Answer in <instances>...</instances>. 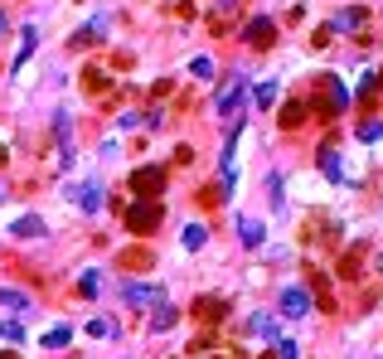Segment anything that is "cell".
<instances>
[{"mask_svg":"<svg viewBox=\"0 0 383 359\" xmlns=\"http://www.w3.org/2000/svg\"><path fill=\"white\" fill-rule=\"evenodd\" d=\"M243 97H247V73H233V78L219 87L214 112H219V117H238V122H243Z\"/></svg>","mask_w":383,"mask_h":359,"instance_id":"cell-1","label":"cell"},{"mask_svg":"<svg viewBox=\"0 0 383 359\" xmlns=\"http://www.w3.org/2000/svg\"><path fill=\"white\" fill-rule=\"evenodd\" d=\"M161 219H165L161 199H136V204L126 209V228H131V233H156Z\"/></svg>","mask_w":383,"mask_h":359,"instance_id":"cell-2","label":"cell"},{"mask_svg":"<svg viewBox=\"0 0 383 359\" xmlns=\"http://www.w3.org/2000/svg\"><path fill=\"white\" fill-rule=\"evenodd\" d=\"M156 301H165L161 282H126L122 286V306H156Z\"/></svg>","mask_w":383,"mask_h":359,"instance_id":"cell-3","label":"cell"},{"mask_svg":"<svg viewBox=\"0 0 383 359\" xmlns=\"http://www.w3.org/2000/svg\"><path fill=\"white\" fill-rule=\"evenodd\" d=\"M68 204H73V209H82V214H97V209H102V185H97V180L68 185Z\"/></svg>","mask_w":383,"mask_h":359,"instance_id":"cell-4","label":"cell"},{"mask_svg":"<svg viewBox=\"0 0 383 359\" xmlns=\"http://www.w3.org/2000/svg\"><path fill=\"white\" fill-rule=\"evenodd\" d=\"M161 190H165V170L161 166H141L136 175H131V194H136V199H156Z\"/></svg>","mask_w":383,"mask_h":359,"instance_id":"cell-5","label":"cell"},{"mask_svg":"<svg viewBox=\"0 0 383 359\" xmlns=\"http://www.w3.org/2000/svg\"><path fill=\"white\" fill-rule=\"evenodd\" d=\"M276 306H281V316H286V321H306V316H311V296H306L301 286H281Z\"/></svg>","mask_w":383,"mask_h":359,"instance_id":"cell-6","label":"cell"},{"mask_svg":"<svg viewBox=\"0 0 383 359\" xmlns=\"http://www.w3.org/2000/svg\"><path fill=\"white\" fill-rule=\"evenodd\" d=\"M247 331L257 335V340H267V345H276V340H281V326H276V316H267V311L247 316Z\"/></svg>","mask_w":383,"mask_h":359,"instance_id":"cell-7","label":"cell"},{"mask_svg":"<svg viewBox=\"0 0 383 359\" xmlns=\"http://www.w3.org/2000/svg\"><path fill=\"white\" fill-rule=\"evenodd\" d=\"M238 238H243V248H262V243H267V228H262V219L243 214V219H238Z\"/></svg>","mask_w":383,"mask_h":359,"instance_id":"cell-8","label":"cell"},{"mask_svg":"<svg viewBox=\"0 0 383 359\" xmlns=\"http://www.w3.org/2000/svg\"><path fill=\"white\" fill-rule=\"evenodd\" d=\"M320 170H325V180H330V185H350V175H345V166H340L335 146H325V151H320Z\"/></svg>","mask_w":383,"mask_h":359,"instance_id":"cell-9","label":"cell"},{"mask_svg":"<svg viewBox=\"0 0 383 359\" xmlns=\"http://www.w3.org/2000/svg\"><path fill=\"white\" fill-rule=\"evenodd\" d=\"M175 321H180V311L170 301H156V311H151V331L161 335V331H175Z\"/></svg>","mask_w":383,"mask_h":359,"instance_id":"cell-10","label":"cell"},{"mask_svg":"<svg viewBox=\"0 0 383 359\" xmlns=\"http://www.w3.org/2000/svg\"><path fill=\"white\" fill-rule=\"evenodd\" d=\"M10 233L15 238H44V219L39 214H20V219L10 223Z\"/></svg>","mask_w":383,"mask_h":359,"instance_id":"cell-11","label":"cell"},{"mask_svg":"<svg viewBox=\"0 0 383 359\" xmlns=\"http://www.w3.org/2000/svg\"><path fill=\"white\" fill-rule=\"evenodd\" d=\"M243 39L247 44H267V39H272V15H257V20L243 29Z\"/></svg>","mask_w":383,"mask_h":359,"instance_id":"cell-12","label":"cell"},{"mask_svg":"<svg viewBox=\"0 0 383 359\" xmlns=\"http://www.w3.org/2000/svg\"><path fill=\"white\" fill-rule=\"evenodd\" d=\"M102 29H107V10H97V15H92V25L73 34V49H82V44H92V39H97Z\"/></svg>","mask_w":383,"mask_h":359,"instance_id":"cell-13","label":"cell"},{"mask_svg":"<svg viewBox=\"0 0 383 359\" xmlns=\"http://www.w3.org/2000/svg\"><path fill=\"white\" fill-rule=\"evenodd\" d=\"M364 25V10H340V15H335V20H330V29H335V34H350V29H359Z\"/></svg>","mask_w":383,"mask_h":359,"instance_id":"cell-14","label":"cell"},{"mask_svg":"<svg viewBox=\"0 0 383 359\" xmlns=\"http://www.w3.org/2000/svg\"><path fill=\"white\" fill-rule=\"evenodd\" d=\"M34 49H39V29H34V25H25V29H20V49H15V68H20V63H25V58L34 54Z\"/></svg>","mask_w":383,"mask_h":359,"instance_id":"cell-15","label":"cell"},{"mask_svg":"<svg viewBox=\"0 0 383 359\" xmlns=\"http://www.w3.org/2000/svg\"><path fill=\"white\" fill-rule=\"evenodd\" d=\"M194 316H204V321H223L228 306H223L219 296H204V301H194Z\"/></svg>","mask_w":383,"mask_h":359,"instance_id":"cell-16","label":"cell"},{"mask_svg":"<svg viewBox=\"0 0 383 359\" xmlns=\"http://www.w3.org/2000/svg\"><path fill=\"white\" fill-rule=\"evenodd\" d=\"M276 92H281V83H276V78H262V83L252 87V97H257V107H272V102H276Z\"/></svg>","mask_w":383,"mask_h":359,"instance_id":"cell-17","label":"cell"},{"mask_svg":"<svg viewBox=\"0 0 383 359\" xmlns=\"http://www.w3.org/2000/svg\"><path fill=\"white\" fill-rule=\"evenodd\" d=\"M204 243H209V228H204V223H185V248L199 252Z\"/></svg>","mask_w":383,"mask_h":359,"instance_id":"cell-18","label":"cell"},{"mask_svg":"<svg viewBox=\"0 0 383 359\" xmlns=\"http://www.w3.org/2000/svg\"><path fill=\"white\" fill-rule=\"evenodd\" d=\"M97 291H102V272H97V267H87V272L78 277V296H97Z\"/></svg>","mask_w":383,"mask_h":359,"instance_id":"cell-19","label":"cell"},{"mask_svg":"<svg viewBox=\"0 0 383 359\" xmlns=\"http://www.w3.org/2000/svg\"><path fill=\"white\" fill-rule=\"evenodd\" d=\"M0 306H5V311H29V296L15 291V286H0Z\"/></svg>","mask_w":383,"mask_h":359,"instance_id":"cell-20","label":"cell"},{"mask_svg":"<svg viewBox=\"0 0 383 359\" xmlns=\"http://www.w3.org/2000/svg\"><path fill=\"white\" fill-rule=\"evenodd\" d=\"M320 87H325V102H330V107H335V112H340V107H345V102H350V92L340 87V78H325V83H320Z\"/></svg>","mask_w":383,"mask_h":359,"instance_id":"cell-21","label":"cell"},{"mask_svg":"<svg viewBox=\"0 0 383 359\" xmlns=\"http://www.w3.org/2000/svg\"><path fill=\"white\" fill-rule=\"evenodd\" d=\"M68 340H73V326H54V331L44 335V350H63Z\"/></svg>","mask_w":383,"mask_h":359,"instance_id":"cell-22","label":"cell"},{"mask_svg":"<svg viewBox=\"0 0 383 359\" xmlns=\"http://www.w3.org/2000/svg\"><path fill=\"white\" fill-rule=\"evenodd\" d=\"M87 335H97V340H112V335H117V326H112L107 316H92V321H87Z\"/></svg>","mask_w":383,"mask_h":359,"instance_id":"cell-23","label":"cell"},{"mask_svg":"<svg viewBox=\"0 0 383 359\" xmlns=\"http://www.w3.org/2000/svg\"><path fill=\"white\" fill-rule=\"evenodd\" d=\"M0 340H5V345H20V340H25V326H20V321H0Z\"/></svg>","mask_w":383,"mask_h":359,"instance_id":"cell-24","label":"cell"},{"mask_svg":"<svg viewBox=\"0 0 383 359\" xmlns=\"http://www.w3.org/2000/svg\"><path fill=\"white\" fill-rule=\"evenodd\" d=\"M190 73L209 83V78H214V58H204V54H199V58H190Z\"/></svg>","mask_w":383,"mask_h":359,"instance_id":"cell-25","label":"cell"},{"mask_svg":"<svg viewBox=\"0 0 383 359\" xmlns=\"http://www.w3.org/2000/svg\"><path fill=\"white\" fill-rule=\"evenodd\" d=\"M359 141H369V146L383 141V122H364V127H359Z\"/></svg>","mask_w":383,"mask_h":359,"instance_id":"cell-26","label":"cell"},{"mask_svg":"<svg viewBox=\"0 0 383 359\" xmlns=\"http://www.w3.org/2000/svg\"><path fill=\"white\" fill-rule=\"evenodd\" d=\"M301 117H306V107H301V102H291V107L281 112V127H296V122H301Z\"/></svg>","mask_w":383,"mask_h":359,"instance_id":"cell-27","label":"cell"},{"mask_svg":"<svg viewBox=\"0 0 383 359\" xmlns=\"http://www.w3.org/2000/svg\"><path fill=\"white\" fill-rule=\"evenodd\" d=\"M141 122H146L141 112H122V117H117V127H122V132H131V127H141Z\"/></svg>","mask_w":383,"mask_h":359,"instance_id":"cell-28","label":"cell"},{"mask_svg":"<svg viewBox=\"0 0 383 359\" xmlns=\"http://www.w3.org/2000/svg\"><path fill=\"white\" fill-rule=\"evenodd\" d=\"M276 359H301V350L291 340H276Z\"/></svg>","mask_w":383,"mask_h":359,"instance_id":"cell-29","label":"cell"},{"mask_svg":"<svg viewBox=\"0 0 383 359\" xmlns=\"http://www.w3.org/2000/svg\"><path fill=\"white\" fill-rule=\"evenodd\" d=\"M0 359H20V355H15V350H0Z\"/></svg>","mask_w":383,"mask_h":359,"instance_id":"cell-30","label":"cell"},{"mask_svg":"<svg viewBox=\"0 0 383 359\" xmlns=\"http://www.w3.org/2000/svg\"><path fill=\"white\" fill-rule=\"evenodd\" d=\"M0 34H5V10H0Z\"/></svg>","mask_w":383,"mask_h":359,"instance_id":"cell-31","label":"cell"},{"mask_svg":"<svg viewBox=\"0 0 383 359\" xmlns=\"http://www.w3.org/2000/svg\"><path fill=\"white\" fill-rule=\"evenodd\" d=\"M228 5H233V0H219V10H228Z\"/></svg>","mask_w":383,"mask_h":359,"instance_id":"cell-32","label":"cell"},{"mask_svg":"<svg viewBox=\"0 0 383 359\" xmlns=\"http://www.w3.org/2000/svg\"><path fill=\"white\" fill-rule=\"evenodd\" d=\"M0 161H5V146H0Z\"/></svg>","mask_w":383,"mask_h":359,"instance_id":"cell-33","label":"cell"},{"mask_svg":"<svg viewBox=\"0 0 383 359\" xmlns=\"http://www.w3.org/2000/svg\"><path fill=\"white\" fill-rule=\"evenodd\" d=\"M379 78H383V73H379Z\"/></svg>","mask_w":383,"mask_h":359,"instance_id":"cell-34","label":"cell"}]
</instances>
